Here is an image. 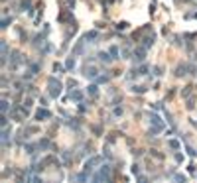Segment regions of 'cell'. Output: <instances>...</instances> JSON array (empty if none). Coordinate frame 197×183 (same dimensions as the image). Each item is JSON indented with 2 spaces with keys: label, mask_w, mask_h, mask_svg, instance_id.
<instances>
[{
  "label": "cell",
  "mask_w": 197,
  "mask_h": 183,
  "mask_svg": "<svg viewBox=\"0 0 197 183\" xmlns=\"http://www.w3.org/2000/svg\"><path fill=\"white\" fill-rule=\"evenodd\" d=\"M170 146H172L174 150H177V148H179V144H177V142H175V140H172V142H170Z\"/></svg>",
  "instance_id": "13"
},
{
  "label": "cell",
  "mask_w": 197,
  "mask_h": 183,
  "mask_svg": "<svg viewBox=\"0 0 197 183\" xmlns=\"http://www.w3.org/2000/svg\"><path fill=\"white\" fill-rule=\"evenodd\" d=\"M10 22H12V20H10V18H6V20L2 22V28H6V26H8V24H10Z\"/></svg>",
  "instance_id": "14"
},
{
  "label": "cell",
  "mask_w": 197,
  "mask_h": 183,
  "mask_svg": "<svg viewBox=\"0 0 197 183\" xmlns=\"http://www.w3.org/2000/svg\"><path fill=\"white\" fill-rule=\"evenodd\" d=\"M51 114H49V110H45V108H40L38 112H36V120H45V118H49Z\"/></svg>",
  "instance_id": "2"
},
{
  "label": "cell",
  "mask_w": 197,
  "mask_h": 183,
  "mask_svg": "<svg viewBox=\"0 0 197 183\" xmlns=\"http://www.w3.org/2000/svg\"><path fill=\"white\" fill-rule=\"evenodd\" d=\"M28 8H30V2H28V0H24V2H22V10H28Z\"/></svg>",
  "instance_id": "12"
},
{
  "label": "cell",
  "mask_w": 197,
  "mask_h": 183,
  "mask_svg": "<svg viewBox=\"0 0 197 183\" xmlns=\"http://www.w3.org/2000/svg\"><path fill=\"white\" fill-rule=\"evenodd\" d=\"M136 59H144V55H146V51H144V49H136Z\"/></svg>",
  "instance_id": "7"
},
{
  "label": "cell",
  "mask_w": 197,
  "mask_h": 183,
  "mask_svg": "<svg viewBox=\"0 0 197 183\" xmlns=\"http://www.w3.org/2000/svg\"><path fill=\"white\" fill-rule=\"evenodd\" d=\"M95 179H97V181H105V179H109V167H103L101 173L95 175Z\"/></svg>",
  "instance_id": "3"
},
{
  "label": "cell",
  "mask_w": 197,
  "mask_h": 183,
  "mask_svg": "<svg viewBox=\"0 0 197 183\" xmlns=\"http://www.w3.org/2000/svg\"><path fill=\"white\" fill-rule=\"evenodd\" d=\"M69 4H71V6H73V0H69Z\"/></svg>",
  "instance_id": "15"
},
{
  "label": "cell",
  "mask_w": 197,
  "mask_h": 183,
  "mask_svg": "<svg viewBox=\"0 0 197 183\" xmlns=\"http://www.w3.org/2000/svg\"><path fill=\"white\" fill-rule=\"evenodd\" d=\"M71 97L75 98V100H81V98H83V95H81V93H71Z\"/></svg>",
  "instance_id": "11"
},
{
  "label": "cell",
  "mask_w": 197,
  "mask_h": 183,
  "mask_svg": "<svg viewBox=\"0 0 197 183\" xmlns=\"http://www.w3.org/2000/svg\"><path fill=\"white\" fill-rule=\"evenodd\" d=\"M99 57H101L103 61H110V59H112V55H110V53H99Z\"/></svg>",
  "instance_id": "6"
},
{
  "label": "cell",
  "mask_w": 197,
  "mask_h": 183,
  "mask_svg": "<svg viewBox=\"0 0 197 183\" xmlns=\"http://www.w3.org/2000/svg\"><path fill=\"white\" fill-rule=\"evenodd\" d=\"M0 108H2V112H6V110H8V102L2 100V102H0Z\"/></svg>",
  "instance_id": "10"
},
{
  "label": "cell",
  "mask_w": 197,
  "mask_h": 183,
  "mask_svg": "<svg viewBox=\"0 0 197 183\" xmlns=\"http://www.w3.org/2000/svg\"><path fill=\"white\" fill-rule=\"evenodd\" d=\"M65 67H67V69H73V67H75V59H73V57H69V59H67V63H65Z\"/></svg>",
  "instance_id": "5"
},
{
  "label": "cell",
  "mask_w": 197,
  "mask_h": 183,
  "mask_svg": "<svg viewBox=\"0 0 197 183\" xmlns=\"http://www.w3.org/2000/svg\"><path fill=\"white\" fill-rule=\"evenodd\" d=\"M89 95H95V97H97V93H99V87L97 85H91L89 87V91H87Z\"/></svg>",
  "instance_id": "4"
},
{
  "label": "cell",
  "mask_w": 197,
  "mask_h": 183,
  "mask_svg": "<svg viewBox=\"0 0 197 183\" xmlns=\"http://www.w3.org/2000/svg\"><path fill=\"white\" fill-rule=\"evenodd\" d=\"M109 53L112 55V59H116V53H118V49H116V47L112 45V47H110V49H109Z\"/></svg>",
  "instance_id": "8"
},
{
  "label": "cell",
  "mask_w": 197,
  "mask_h": 183,
  "mask_svg": "<svg viewBox=\"0 0 197 183\" xmlns=\"http://www.w3.org/2000/svg\"><path fill=\"white\" fill-rule=\"evenodd\" d=\"M97 36H99L97 32H89L87 36H85V38H87V40H97Z\"/></svg>",
  "instance_id": "9"
},
{
  "label": "cell",
  "mask_w": 197,
  "mask_h": 183,
  "mask_svg": "<svg viewBox=\"0 0 197 183\" xmlns=\"http://www.w3.org/2000/svg\"><path fill=\"white\" fill-rule=\"evenodd\" d=\"M47 83H49V93H51V97H59V81L57 79H53V77H49L47 79Z\"/></svg>",
  "instance_id": "1"
}]
</instances>
